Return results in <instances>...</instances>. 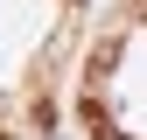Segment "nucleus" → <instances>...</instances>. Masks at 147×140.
I'll use <instances>...</instances> for the list:
<instances>
[{"label":"nucleus","mask_w":147,"mask_h":140,"mask_svg":"<svg viewBox=\"0 0 147 140\" xmlns=\"http://www.w3.org/2000/svg\"><path fill=\"white\" fill-rule=\"evenodd\" d=\"M84 0H0V140L49 133L56 70Z\"/></svg>","instance_id":"1"}]
</instances>
